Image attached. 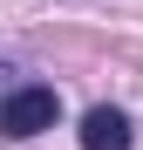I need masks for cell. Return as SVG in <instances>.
<instances>
[{"label": "cell", "mask_w": 143, "mask_h": 150, "mask_svg": "<svg viewBox=\"0 0 143 150\" xmlns=\"http://www.w3.org/2000/svg\"><path fill=\"white\" fill-rule=\"evenodd\" d=\"M55 116H61V96L48 82H27L0 103V137H41V130H55Z\"/></svg>", "instance_id": "1"}, {"label": "cell", "mask_w": 143, "mask_h": 150, "mask_svg": "<svg viewBox=\"0 0 143 150\" xmlns=\"http://www.w3.org/2000/svg\"><path fill=\"white\" fill-rule=\"evenodd\" d=\"M82 150H130V116L109 109V103H95L82 116Z\"/></svg>", "instance_id": "2"}]
</instances>
